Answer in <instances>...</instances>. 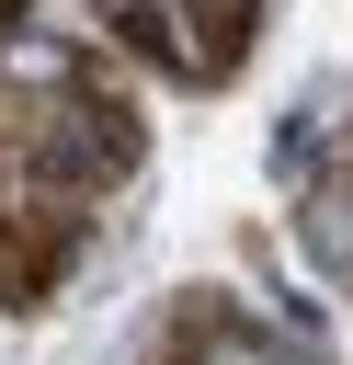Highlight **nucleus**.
Returning a JSON list of instances; mask_svg holds the SVG:
<instances>
[{
  "label": "nucleus",
  "instance_id": "1",
  "mask_svg": "<svg viewBox=\"0 0 353 365\" xmlns=\"http://www.w3.org/2000/svg\"><path fill=\"white\" fill-rule=\"evenodd\" d=\"M125 148H137V137H125L114 114H57V125H46V171H57V182H114Z\"/></svg>",
  "mask_w": 353,
  "mask_h": 365
},
{
  "label": "nucleus",
  "instance_id": "2",
  "mask_svg": "<svg viewBox=\"0 0 353 365\" xmlns=\"http://www.w3.org/2000/svg\"><path fill=\"white\" fill-rule=\"evenodd\" d=\"M296 240L319 251V274H353V171L307 182V205H296Z\"/></svg>",
  "mask_w": 353,
  "mask_h": 365
},
{
  "label": "nucleus",
  "instance_id": "3",
  "mask_svg": "<svg viewBox=\"0 0 353 365\" xmlns=\"http://www.w3.org/2000/svg\"><path fill=\"white\" fill-rule=\"evenodd\" d=\"M0 68H11L23 91H68V80H80V57H68L57 34H34V23H11V34H0Z\"/></svg>",
  "mask_w": 353,
  "mask_h": 365
},
{
  "label": "nucleus",
  "instance_id": "4",
  "mask_svg": "<svg viewBox=\"0 0 353 365\" xmlns=\"http://www.w3.org/2000/svg\"><path fill=\"white\" fill-rule=\"evenodd\" d=\"M125 46H148V57H182V23H171L159 0H125Z\"/></svg>",
  "mask_w": 353,
  "mask_h": 365
},
{
  "label": "nucleus",
  "instance_id": "5",
  "mask_svg": "<svg viewBox=\"0 0 353 365\" xmlns=\"http://www.w3.org/2000/svg\"><path fill=\"white\" fill-rule=\"evenodd\" d=\"M182 11H205V23H216V46H239V34H251V11H262V0H182Z\"/></svg>",
  "mask_w": 353,
  "mask_h": 365
}]
</instances>
